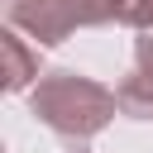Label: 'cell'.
Returning a JSON list of instances; mask_svg holds the SVG:
<instances>
[{
	"instance_id": "cell-5",
	"label": "cell",
	"mask_w": 153,
	"mask_h": 153,
	"mask_svg": "<svg viewBox=\"0 0 153 153\" xmlns=\"http://www.w3.org/2000/svg\"><path fill=\"white\" fill-rule=\"evenodd\" d=\"M96 24H124V29H153V0H91Z\"/></svg>"
},
{
	"instance_id": "cell-1",
	"label": "cell",
	"mask_w": 153,
	"mask_h": 153,
	"mask_svg": "<svg viewBox=\"0 0 153 153\" xmlns=\"http://www.w3.org/2000/svg\"><path fill=\"white\" fill-rule=\"evenodd\" d=\"M29 110H33L38 124L53 129L62 143L81 148V143H91V139L115 120L120 96H115L110 86H100L96 76H81V72H72V67H53V72H43V76L33 81Z\"/></svg>"
},
{
	"instance_id": "cell-4",
	"label": "cell",
	"mask_w": 153,
	"mask_h": 153,
	"mask_svg": "<svg viewBox=\"0 0 153 153\" xmlns=\"http://www.w3.org/2000/svg\"><path fill=\"white\" fill-rule=\"evenodd\" d=\"M0 48H5V91H33V81L43 76L38 72V48H29L24 43V29H5L0 33Z\"/></svg>"
},
{
	"instance_id": "cell-3",
	"label": "cell",
	"mask_w": 153,
	"mask_h": 153,
	"mask_svg": "<svg viewBox=\"0 0 153 153\" xmlns=\"http://www.w3.org/2000/svg\"><path fill=\"white\" fill-rule=\"evenodd\" d=\"M115 96H120V115H129V120H153V29H139V38H134V62H129V72L120 76Z\"/></svg>"
},
{
	"instance_id": "cell-2",
	"label": "cell",
	"mask_w": 153,
	"mask_h": 153,
	"mask_svg": "<svg viewBox=\"0 0 153 153\" xmlns=\"http://www.w3.org/2000/svg\"><path fill=\"white\" fill-rule=\"evenodd\" d=\"M10 24L38 38V48H57L76 29H96V5L91 0H10Z\"/></svg>"
}]
</instances>
